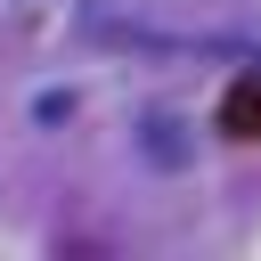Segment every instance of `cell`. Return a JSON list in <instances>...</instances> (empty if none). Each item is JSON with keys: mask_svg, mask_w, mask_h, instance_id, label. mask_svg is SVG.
<instances>
[{"mask_svg": "<svg viewBox=\"0 0 261 261\" xmlns=\"http://www.w3.org/2000/svg\"><path fill=\"white\" fill-rule=\"evenodd\" d=\"M220 130H228V139H261V73L228 82V98H220Z\"/></svg>", "mask_w": 261, "mask_h": 261, "instance_id": "6da1fadb", "label": "cell"}]
</instances>
